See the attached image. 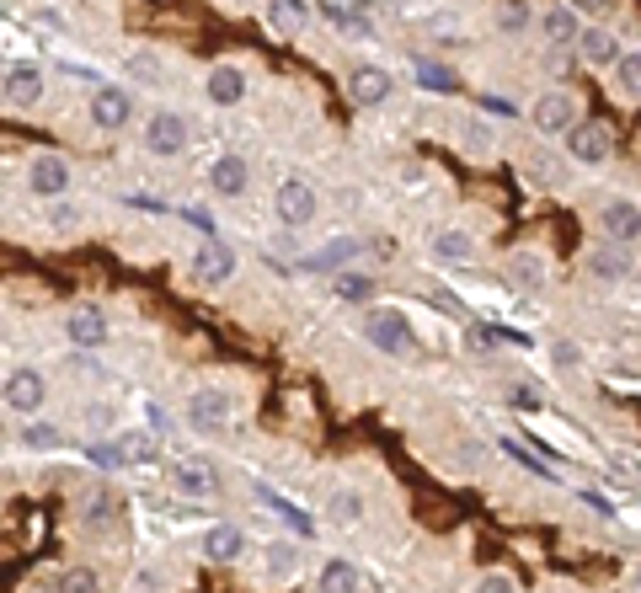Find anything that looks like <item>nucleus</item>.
Listing matches in <instances>:
<instances>
[{"label":"nucleus","instance_id":"nucleus-9","mask_svg":"<svg viewBox=\"0 0 641 593\" xmlns=\"http://www.w3.org/2000/svg\"><path fill=\"white\" fill-rule=\"evenodd\" d=\"M43 396H49V385H43L38 369H17V374L6 380V407H11V412H38Z\"/></svg>","mask_w":641,"mask_h":593},{"label":"nucleus","instance_id":"nucleus-28","mask_svg":"<svg viewBox=\"0 0 641 593\" xmlns=\"http://www.w3.org/2000/svg\"><path fill=\"white\" fill-rule=\"evenodd\" d=\"M513 278H519L524 289H540L545 284V262L535 252H519V257H513Z\"/></svg>","mask_w":641,"mask_h":593},{"label":"nucleus","instance_id":"nucleus-5","mask_svg":"<svg viewBox=\"0 0 641 593\" xmlns=\"http://www.w3.org/2000/svg\"><path fill=\"white\" fill-rule=\"evenodd\" d=\"M230 412H236V401L225 396V390H193V401H187V417H193V428L203 433H214V428H225L230 423Z\"/></svg>","mask_w":641,"mask_h":593},{"label":"nucleus","instance_id":"nucleus-34","mask_svg":"<svg viewBox=\"0 0 641 593\" xmlns=\"http://www.w3.org/2000/svg\"><path fill=\"white\" fill-rule=\"evenodd\" d=\"M262 497H268V503H273V508H278V513H284V519L294 524V535H310V519H305V513L294 508V503H284V497H273V492H262Z\"/></svg>","mask_w":641,"mask_h":593},{"label":"nucleus","instance_id":"nucleus-10","mask_svg":"<svg viewBox=\"0 0 641 593\" xmlns=\"http://www.w3.org/2000/svg\"><path fill=\"white\" fill-rule=\"evenodd\" d=\"M134 113V102H129V91L123 86H102L97 97H91V118H97V129H123Z\"/></svg>","mask_w":641,"mask_h":593},{"label":"nucleus","instance_id":"nucleus-16","mask_svg":"<svg viewBox=\"0 0 641 593\" xmlns=\"http://www.w3.org/2000/svg\"><path fill=\"white\" fill-rule=\"evenodd\" d=\"M246 97V75L236 65H220V70H209V102H220V107H236Z\"/></svg>","mask_w":641,"mask_h":593},{"label":"nucleus","instance_id":"nucleus-13","mask_svg":"<svg viewBox=\"0 0 641 593\" xmlns=\"http://www.w3.org/2000/svg\"><path fill=\"white\" fill-rule=\"evenodd\" d=\"M0 97H6L11 107H33L43 97V70L38 65H17L6 75V86H0Z\"/></svg>","mask_w":641,"mask_h":593},{"label":"nucleus","instance_id":"nucleus-31","mask_svg":"<svg viewBox=\"0 0 641 593\" xmlns=\"http://www.w3.org/2000/svg\"><path fill=\"white\" fill-rule=\"evenodd\" d=\"M59 593H102V588H97V572H86V567H70L65 577H59Z\"/></svg>","mask_w":641,"mask_h":593},{"label":"nucleus","instance_id":"nucleus-38","mask_svg":"<svg viewBox=\"0 0 641 593\" xmlns=\"http://www.w3.org/2000/svg\"><path fill=\"white\" fill-rule=\"evenodd\" d=\"M134 75H139V81H161V65H155V59H145V54H139V59H134Z\"/></svg>","mask_w":641,"mask_h":593},{"label":"nucleus","instance_id":"nucleus-22","mask_svg":"<svg viewBox=\"0 0 641 593\" xmlns=\"http://www.w3.org/2000/svg\"><path fill=\"white\" fill-rule=\"evenodd\" d=\"M433 257H444V262H471V257H476V241L465 236V230H439V236H433Z\"/></svg>","mask_w":641,"mask_h":593},{"label":"nucleus","instance_id":"nucleus-15","mask_svg":"<svg viewBox=\"0 0 641 593\" xmlns=\"http://www.w3.org/2000/svg\"><path fill=\"white\" fill-rule=\"evenodd\" d=\"M65 337L75 342V348H102V342H107V321L97 316V310H70V316H65Z\"/></svg>","mask_w":641,"mask_h":593},{"label":"nucleus","instance_id":"nucleus-26","mask_svg":"<svg viewBox=\"0 0 641 593\" xmlns=\"http://www.w3.org/2000/svg\"><path fill=\"white\" fill-rule=\"evenodd\" d=\"M615 86L625 97H641V54H620L615 59Z\"/></svg>","mask_w":641,"mask_h":593},{"label":"nucleus","instance_id":"nucleus-39","mask_svg":"<svg viewBox=\"0 0 641 593\" xmlns=\"http://www.w3.org/2000/svg\"><path fill=\"white\" fill-rule=\"evenodd\" d=\"M572 6H577V11H588V17H604V11L615 6V0H572Z\"/></svg>","mask_w":641,"mask_h":593},{"label":"nucleus","instance_id":"nucleus-2","mask_svg":"<svg viewBox=\"0 0 641 593\" xmlns=\"http://www.w3.org/2000/svg\"><path fill=\"white\" fill-rule=\"evenodd\" d=\"M567 150H572V161H583V166L609 161V150H615V139H609V123H599V118L572 123V129H567Z\"/></svg>","mask_w":641,"mask_h":593},{"label":"nucleus","instance_id":"nucleus-33","mask_svg":"<svg viewBox=\"0 0 641 593\" xmlns=\"http://www.w3.org/2000/svg\"><path fill=\"white\" fill-rule=\"evenodd\" d=\"M113 519V492H91V503H86V524H107Z\"/></svg>","mask_w":641,"mask_h":593},{"label":"nucleus","instance_id":"nucleus-7","mask_svg":"<svg viewBox=\"0 0 641 593\" xmlns=\"http://www.w3.org/2000/svg\"><path fill=\"white\" fill-rule=\"evenodd\" d=\"M230 273H236V252H230L225 241H203L193 252V278L198 284H225Z\"/></svg>","mask_w":641,"mask_h":593},{"label":"nucleus","instance_id":"nucleus-30","mask_svg":"<svg viewBox=\"0 0 641 593\" xmlns=\"http://www.w3.org/2000/svg\"><path fill=\"white\" fill-rule=\"evenodd\" d=\"M22 444L27 449H59V444H65V433H59L54 423H33V428H22Z\"/></svg>","mask_w":641,"mask_h":593},{"label":"nucleus","instance_id":"nucleus-12","mask_svg":"<svg viewBox=\"0 0 641 593\" xmlns=\"http://www.w3.org/2000/svg\"><path fill=\"white\" fill-rule=\"evenodd\" d=\"M599 225H604V236L609 241H636L641 236V209L636 204H625V198H615V204H604V214H599Z\"/></svg>","mask_w":641,"mask_h":593},{"label":"nucleus","instance_id":"nucleus-14","mask_svg":"<svg viewBox=\"0 0 641 593\" xmlns=\"http://www.w3.org/2000/svg\"><path fill=\"white\" fill-rule=\"evenodd\" d=\"M246 182H252V171H246L241 155H220V161H214V171H209V187H214L220 198H241Z\"/></svg>","mask_w":641,"mask_h":593},{"label":"nucleus","instance_id":"nucleus-17","mask_svg":"<svg viewBox=\"0 0 641 593\" xmlns=\"http://www.w3.org/2000/svg\"><path fill=\"white\" fill-rule=\"evenodd\" d=\"M348 91H353V102H364V107H380L385 97H390V75L385 70H353V81H348Z\"/></svg>","mask_w":641,"mask_h":593},{"label":"nucleus","instance_id":"nucleus-29","mask_svg":"<svg viewBox=\"0 0 641 593\" xmlns=\"http://www.w3.org/2000/svg\"><path fill=\"white\" fill-rule=\"evenodd\" d=\"M545 38H551V43H572L577 38V11H551V17H545Z\"/></svg>","mask_w":641,"mask_h":593},{"label":"nucleus","instance_id":"nucleus-21","mask_svg":"<svg viewBox=\"0 0 641 593\" xmlns=\"http://www.w3.org/2000/svg\"><path fill=\"white\" fill-rule=\"evenodd\" d=\"M177 487H182L187 497H214V492H220V481H214L209 465H193V460H187V465H177Z\"/></svg>","mask_w":641,"mask_h":593},{"label":"nucleus","instance_id":"nucleus-20","mask_svg":"<svg viewBox=\"0 0 641 593\" xmlns=\"http://www.w3.org/2000/svg\"><path fill=\"white\" fill-rule=\"evenodd\" d=\"M577 49H583L588 65H615V38L604 33V27H588V33H577Z\"/></svg>","mask_w":641,"mask_h":593},{"label":"nucleus","instance_id":"nucleus-37","mask_svg":"<svg viewBox=\"0 0 641 593\" xmlns=\"http://www.w3.org/2000/svg\"><path fill=\"white\" fill-rule=\"evenodd\" d=\"M49 225H54V230H70V225H75V209H70V204H54V209H49Z\"/></svg>","mask_w":641,"mask_h":593},{"label":"nucleus","instance_id":"nucleus-40","mask_svg":"<svg viewBox=\"0 0 641 593\" xmlns=\"http://www.w3.org/2000/svg\"><path fill=\"white\" fill-rule=\"evenodd\" d=\"M182 220L198 225V230H209V214H203V209H182Z\"/></svg>","mask_w":641,"mask_h":593},{"label":"nucleus","instance_id":"nucleus-19","mask_svg":"<svg viewBox=\"0 0 641 593\" xmlns=\"http://www.w3.org/2000/svg\"><path fill=\"white\" fill-rule=\"evenodd\" d=\"M241 529L236 524H214L209 529V540H203V556H209V561H236L241 556Z\"/></svg>","mask_w":641,"mask_h":593},{"label":"nucleus","instance_id":"nucleus-36","mask_svg":"<svg viewBox=\"0 0 641 593\" xmlns=\"http://www.w3.org/2000/svg\"><path fill=\"white\" fill-rule=\"evenodd\" d=\"M476 593H519V588H513V577H503V572H487V577L476 583Z\"/></svg>","mask_w":641,"mask_h":593},{"label":"nucleus","instance_id":"nucleus-41","mask_svg":"<svg viewBox=\"0 0 641 593\" xmlns=\"http://www.w3.org/2000/svg\"><path fill=\"white\" fill-rule=\"evenodd\" d=\"M636 593H641V572H636Z\"/></svg>","mask_w":641,"mask_h":593},{"label":"nucleus","instance_id":"nucleus-6","mask_svg":"<svg viewBox=\"0 0 641 593\" xmlns=\"http://www.w3.org/2000/svg\"><path fill=\"white\" fill-rule=\"evenodd\" d=\"M27 187H33L38 198H59L70 187V161H65V155H33V166H27Z\"/></svg>","mask_w":641,"mask_h":593},{"label":"nucleus","instance_id":"nucleus-8","mask_svg":"<svg viewBox=\"0 0 641 593\" xmlns=\"http://www.w3.org/2000/svg\"><path fill=\"white\" fill-rule=\"evenodd\" d=\"M139 460H155V439H150V433H123L118 444L97 449V465H107V471H118V465H139Z\"/></svg>","mask_w":641,"mask_h":593},{"label":"nucleus","instance_id":"nucleus-18","mask_svg":"<svg viewBox=\"0 0 641 593\" xmlns=\"http://www.w3.org/2000/svg\"><path fill=\"white\" fill-rule=\"evenodd\" d=\"M348 257H358V241H353V236H342V241H326L321 252H310V257H305V268H310V273H337Z\"/></svg>","mask_w":641,"mask_h":593},{"label":"nucleus","instance_id":"nucleus-32","mask_svg":"<svg viewBox=\"0 0 641 593\" xmlns=\"http://www.w3.org/2000/svg\"><path fill=\"white\" fill-rule=\"evenodd\" d=\"M358 513H364V497H358V492H337V497H332V519H337V524H353Z\"/></svg>","mask_w":641,"mask_h":593},{"label":"nucleus","instance_id":"nucleus-11","mask_svg":"<svg viewBox=\"0 0 641 593\" xmlns=\"http://www.w3.org/2000/svg\"><path fill=\"white\" fill-rule=\"evenodd\" d=\"M577 123V107H572V97H561V91H551V97H540L535 102V129L540 134H567Z\"/></svg>","mask_w":641,"mask_h":593},{"label":"nucleus","instance_id":"nucleus-35","mask_svg":"<svg viewBox=\"0 0 641 593\" xmlns=\"http://www.w3.org/2000/svg\"><path fill=\"white\" fill-rule=\"evenodd\" d=\"M268 572L273 577H289L294 572V545H273V551H268Z\"/></svg>","mask_w":641,"mask_h":593},{"label":"nucleus","instance_id":"nucleus-1","mask_svg":"<svg viewBox=\"0 0 641 593\" xmlns=\"http://www.w3.org/2000/svg\"><path fill=\"white\" fill-rule=\"evenodd\" d=\"M278 220H284L289 230H300V225H310L321 214V198H316V187L310 182H300V177H289V182H278Z\"/></svg>","mask_w":641,"mask_h":593},{"label":"nucleus","instance_id":"nucleus-25","mask_svg":"<svg viewBox=\"0 0 641 593\" xmlns=\"http://www.w3.org/2000/svg\"><path fill=\"white\" fill-rule=\"evenodd\" d=\"M337 300H348V305L374 300V278H369V273H342V278H337Z\"/></svg>","mask_w":641,"mask_h":593},{"label":"nucleus","instance_id":"nucleus-27","mask_svg":"<svg viewBox=\"0 0 641 593\" xmlns=\"http://www.w3.org/2000/svg\"><path fill=\"white\" fill-rule=\"evenodd\" d=\"M593 273L599 278H625L631 273V257H625L620 246H604V252H593Z\"/></svg>","mask_w":641,"mask_h":593},{"label":"nucleus","instance_id":"nucleus-23","mask_svg":"<svg viewBox=\"0 0 641 593\" xmlns=\"http://www.w3.org/2000/svg\"><path fill=\"white\" fill-rule=\"evenodd\" d=\"M305 17V0H268V27H278V33H300Z\"/></svg>","mask_w":641,"mask_h":593},{"label":"nucleus","instance_id":"nucleus-4","mask_svg":"<svg viewBox=\"0 0 641 593\" xmlns=\"http://www.w3.org/2000/svg\"><path fill=\"white\" fill-rule=\"evenodd\" d=\"M187 139H193V129H187L182 113H155L150 129H145V150L150 155H182Z\"/></svg>","mask_w":641,"mask_h":593},{"label":"nucleus","instance_id":"nucleus-24","mask_svg":"<svg viewBox=\"0 0 641 593\" xmlns=\"http://www.w3.org/2000/svg\"><path fill=\"white\" fill-rule=\"evenodd\" d=\"M316 588L321 593H358V567H353V561H326Z\"/></svg>","mask_w":641,"mask_h":593},{"label":"nucleus","instance_id":"nucleus-3","mask_svg":"<svg viewBox=\"0 0 641 593\" xmlns=\"http://www.w3.org/2000/svg\"><path fill=\"white\" fill-rule=\"evenodd\" d=\"M364 337L374 342L380 353H406V342H412V326L396 310H369L364 316Z\"/></svg>","mask_w":641,"mask_h":593}]
</instances>
